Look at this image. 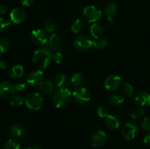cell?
Listing matches in <instances>:
<instances>
[{"label": "cell", "mask_w": 150, "mask_h": 149, "mask_svg": "<svg viewBox=\"0 0 150 149\" xmlns=\"http://www.w3.org/2000/svg\"><path fill=\"white\" fill-rule=\"evenodd\" d=\"M73 46L78 51L85 52L93 46V41L90 37L86 35L77 37L73 41Z\"/></svg>", "instance_id": "277c9868"}, {"label": "cell", "mask_w": 150, "mask_h": 149, "mask_svg": "<svg viewBox=\"0 0 150 149\" xmlns=\"http://www.w3.org/2000/svg\"><path fill=\"white\" fill-rule=\"evenodd\" d=\"M122 83V78L117 74H112L110 75L105 79V88L108 91H114L117 90L120 86Z\"/></svg>", "instance_id": "30bf717a"}, {"label": "cell", "mask_w": 150, "mask_h": 149, "mask_svg": "<svg viewBox=\"0 0 150 149\" xmlns=\"http://www.w3.org/2000/svg\"><path fill=\"white\" fill-rule=\"evenodd\" d=\"M44 80V73L41 70L32 71L27 77V83L31 86H38Z\"/></svg>", "instance_id": "7c38bea8"}, {"label": "cell", "mask_w": 150, "mask_h": 149, "mask_svg": "<svg viewBox=\"0 0 150 149\" xmlns=\"http://www.w3.org/2000/svg\"><path fill=\"white\" fill-rule=\"evenodd\" d=\"M85 23L81 19H77L73 22V23L71 26V31L72 32L75 34H79L84 29Z\"/></svg>", "instance_id": "603a6c76"}, {"label": "cell", "mask_w": 150, "mask_h": 149, "mask_svg": "<svg viewBox=\"0 0 150 149\" xmlns=\"http://www.w3.org/2000/svg\"><path fill=\"white\" fill-rule=\"evenodd\" d=\"M103 29L101 26V25L98 24L97 23H94L91 26L90 33L95 39H98V38L101 37V36L103 34Z\"/></svg>", "instance_id": "7402d4cb"}, {"label": "cell", "mask_w": 150, "mask_h": 149, "mask_svg": "<svg viewBox=\"0 0 150 149\" xmlns=\"http://www.w3.org/2000/svg\"><path fill=\"white\" fill-rule=\"evenodd\" d=\"M23 74H24V69H23V66L20 65V64L13 66L9 71V76L13 79L22 77Z\"/></svg>", "instance_id": "44dd1931"}, {"label": "cell", "mask_w": 150, "mask_h": 149, "mask_svg": "<svg viewBox=\"0 0 150 149\" xmlns=\"http://www.w3.org/2000/svg\"><path fill=\"white\" fill-rule=\"evenodd\" d=\"M121 132L124 139L126 140H131L137 136L139 128L135 123L128 122L123 126Z\"/></svg>", "instance_id": "8992f818"}, {"label": "cell", "mask_w": 150, "mask_h": 149, "mask_svg": "<svg viewBox=\"0 0 150 149\" xmlns=\"http://www.w3.org/2000/svg\"><path fill=\"white\" fill-rule=\"evenodd\" d=\"M69 83L70 81L68 78L63 73H59L54 77V84L59 89H67L69 86Z\"/></svg>", "instance_id": "ac0fdd59"}, {"label": "cell", "mask_w": 150, "mask_h": 149, "mask_svg": "<svg viewBox=\"0 0 150 149\" xmlns=\"http://www.w3.org/2000/svg\"><path fill=\"white\" fill-rule=\"evenodd\" d=\"M10 21L4 18H0V32H4L10 27Z\"/></svg>", "instance_id": "4dcf8cb0"}, {"label": "cell", "mask_w": 150, "mask_h": 149, "mask_svg": "<svg viewBox=\"0 0 150 149\" xmlns=\"http://www.w3.org/2000/svg\"><path fill=\"white\" fill-rule=\"evenodd\" d=\"M73 98L80 104H86L90 100V93L89 91L83 87H76L72 92Z\"/></svg>", "instance_id": "ba28073f"}, {"label": "cell", "mask_w": 150, "mask_h": 149, "mask_svg": "<svg viewBox=\"0 0 150 149\" xmlns=\"http://www.w3.org/2000/svg\"><path fill=\"white\" fill-rule=\"evenodd\" d=\"M72 95L70 89H59L53 94V103L57 108H63L68 106L71 102Z\"/></svg>", "instance_id": "7a4b0ae2"}, {"label": "cell", "mask_w": 150, "mask_h": 149, "mask_svg": "<svg viewBox=\"0 0 150 149\" xmlns=\"http://www.w3.org/2000/svg\"><path fill=\"white\" fill-rule=\"evenodd\" d=\"M122 91L126 96H131L133 94V88L129 83H125L122 86Z\"/></svg>", "instance_id": "d6a6232c"}, {"label": "cell", "mask_w": 150, "mask_h": 149, "mask_svg": "<svg viewBox=\"0 0 150 149\" xmlns=\"http://www.w3.org/2000/svg\"><path fill=\"white\" fill-rule=\"evenodd\" d=\"M143 142L144 144L150 145V132H148L144 135L143 138Z\"/></svg>", "instance_id": "74e56055"}, {"label": "cell", "mask_w": 150, "mask_h": 149, "mask_svg": "<svg viewBox=\"0 0 150 149\" xmlns=\"http://www.w3.org/2000/svg\"><path fill=\"white\" fill-rule=\"evenodd\" d=\"M38 87L42 93L48 96L54 94V90H55L54 84L50 80H43L41 83H39Z\"/></svg>", "instance_id": "9a60e30c"}, {"label": "cell", "mask_w": 150, "mask_h": 149, "mask_svg": "<svg viewBox=\"0 0 150 149\" xmlns=\"http://www.w3.org/2000/svg\"><path fill=\"white\" fill-rule=\"evenodd\" d=\"M34 2V0H21L22 5L24 7H30Z\"/></svg>", "instance_id": "f35d334b"}, {"label": "cell", "mask_w": 150, "mask_h": 149, "mask_svg": "<svg viewBox=\"0 0 150 149\" xmlns=\"http://www.w3.org/2000/svg\"><path fill=\"white\" fill-rule=\"evenodd\" d=\"M10 47V43L7 39H0V55H3L9 51Z\"/></svg>", "instance_id": "f1b7e54d"}, {"label": "cell", "mask_w": 150, "mask_h": 149, "mask_svg": "<svg viewBox=\"0 0 150 149\" xmlns=\"http://www.w3.org/2000/svg\"><path fill=\"white\" fill-rule=\"evenodd\" d=\"M135 101L142 107L150 106V94L144 91H141L135 97Z\"/></svg>", "instance_id": "e0dca14e"}, {"label": "cell", "mask_w": 150, "mask_h": 149, "mask_svg": "<svg viewBox=\"0 0 150 149\" xmlns=\"http://www.w3.org/2000/svg\"><path fill=\"white\" fill-rule=\"evenodd\" d=\"M52 51L48 47H42L33 54V61L40 69H46L53 59Z\"/></svg>", "instance_id": "6da1fadb"}, {"label": "cell", "mask_w": 150, "mask_h": 149, "mask_svg": "<svg viewBox=\"0 0 150 149\" xmlns=\"http://www.w3.org/2000/svg\"><path fill=\"white\" fill-rule=\"evenodd\" d=\"M48 47L51 51H58L62 47L61 37L58 34H53L48 41Z\"/></svg>", "instance_id": "d6986e66"}, {"label": "cell", "mask_w": 150, "mask_h": 149, "mask_svg": "<svg viewBox=\"0 0 150 149\" xmlns=\"http://www.w3.org/2000/svg\"><path fill=\"white\" fill-rule=\"evenodd\" d=\"M10 20L15 24H20L24 21L26 18V13L24 10L20 7L13 9L10 15Z\"/></svg>", "instance_id": "4fadbf2b"}, {"label": "cell", "mask_w": 150, "mask_h": 149, "mask_svg": "<svg viewBox=\"0 0 150 149\" xmlns=\"http://www.w3.org/2000/svg\"><path fill=\"white\" fill-rule=\"evenodd\" d=\"M7 67V64L5 61H0V69L5 70Z\"/></svg>", "instance_id": "60d3db41"}, {"label": "cell", "mask_w": 150, "mask_h": 149, "mask_svg": "<svg viewBox=\"0 0 150 149\" xmlns=\"http://www.w3.org/2000/svg\"><path fill=\"white\" fill-rule=\"evenodd\" d=\"M108 45V40L105 38H98V39H95V40L93 42V46L98 49H103V48H106Z\"/></svg>", "instance_id": "4316f807"}, {"label": "cell", "mask_w": 150, "mask_h": 149, "mask_svg": "<svg viewBox=\"0 0 150 149\" xmlns=\"http://www.w3.org/2000/svg\"><path fill=\"white\" fill-rule=\"evenodd\" d=\"M7 9L4 4H0V14H4L7 13Z\"/></svg>", "instance_id": "ab89813d"}, {"label": "cell", "mask_w": 150, "mask_h": 149, "mask_svg": "<svg viewBox=\"0 0 150 149\" xmlns=\"http://www.w3.org/2000/svg\"><path fill=\"white\" fill-rule=\"evenodd\" d=\"M105 119V125L108 129L111 130L117 129L121 126V120L117 115H108Z\"/></svg>", "instance_id": "2e32d148"}, {"label": "cell", "mask_w": 150, "mask_h": 149, "mask_svg": "<svg viewBox=\"0 0 150 149\" xmlns=\"http://www.w3.org/2000/svg\"><path fill=\"white\" fill-rule=\"evenodd\" d=\"M26 149H34V148H28Z\"/></svg>", "instance_id": "b9f144b4"}, {"label": "cell", "mask_w": 150, "mask_h": 149, "mask_svg": "<svg viewBox=\"0 0 150 149\" xmlns=\"http://www.w3.org/2000/svg\"><path fill=\"white\" fill-rule=\"evenodd\" d=\"M144 110L142 109V108H138V109H136L131 112L130 117H131V118L133 120H137L142 118L144 115Z\"/></svg>", "instance_id": "1f68e13d"}, {"label": "cell", "mask_w": 150, "mask_h": 149, "mask_svg": "<svg viewBox=\"0 0 150 149\" xmlns=\"http://www.w3.org/2000/svg\"><path fill=\"white\" fill-rule=\"evenodd\" d=\"M10 133L16 138H21L26 136V131L23 127L19 124H14L10 128Z\"/></svg>", "instance_id": "ffe728a7"}, {"label": "cell", "mask_w": 150, "mask_h": 149, "mask_svg": "<svg viewBox=\"0 0 150 149\" xmlns=\"http://www.w3.org/2000/svg\"><path fill=\"white\" fill-rule=\"evenodd\" d=\"M106 134L103 131H98L92 136L91 143L94 148H100L106 142Z\"/></svg>", "instance_id": "5bb4252c"}, {"label": "cell", "mask_w": 150, "mask_h": 149, "mask_svg": "<svg viewBox=\"0 0 150 149\" xmlns=\"http://www.w3.org/2000/svg\"><path fill=\"white\" fill-rule=\"evenodd\" d=\"M102 11L95 6H87L83 10V16L89 23H95L102 16Z\"/></svg>", "instance_id": "5b68a950"}, {"label": "cell", "mask_w": 150, "mask_h": 149, "mask_svg": "<svg viewBox=\"0 0 150 149\" xmlns=\"http://www.w3.org/2000/svg\"><path fill=\"white\" fill-rule=\"evenodd\" d=\"M125 98L119 93H114L110 96V102L113 105H120L124 103Z\"/></svg>", "instance_id": "484cf974"}, {"label": "cell", "mask_w": 150, "mask_h": 149, "mask_svg": "<svg viewBox=\"0 0 150 149\" xmlns=\"http://www.w3.org/2000/svg\"><path fill=\"white\" fill-rule=\"evenodd\" d=\"M98 115L100 118H105L109 114H108V111L106 108H105V107H100L98 109Z\"/></svg>", "instance_id": "e575fe53"}, {"label": "cell", "mask_w": 150, "mask_h": 149, "mask_svg": "<svg viewBox=\"0 0 150 149\" xmlns=\"http://www.w3.org/2000/svg\"><path fill=\"white\" fill-rule=\"evenodd\" d=\"M105 15L108 19V23L110 26H114L115 23L114 18L118 13V6L114 3H110L105 7Z\"/></svg>", "instance_id": "8fae6325"}, {"label": "cell", "mask_w": 150, "mask_h": 149, "mask_svg": "<svg viewBox=\"0 0 150 149\" xmlns=\"http://www.w3.org/2000/svg\"><path fill=\"white\" fill-rule=\"evenodd\" d=\"M83 80H84L83 74L81 72H76L71 77V79H70V83H71L73 86L79 87V86H81V85L83 83Z\"/></svg>", "instance_id": "cb8c5ba5"}, {"label": "cell", "mask_w": 150, "mask_h": 149, "mask_svg": "<svg viewBox=\"0 0 150 149\" xmlns=\"http://www.w3.org/2000/svg\"><path fill=\"white\" fill-rule=\"evenodd\" d=\"M30 39L35 45L40 46L48 42V37L45 31L42 29H35L31 32Z\"/></svg>", "instance_id": "52a82bcc"}, {"label": "cell", "mask_w": 150, "mask_h": 149, "mask_svg": "<svg viewBox=\"0 0 150 149\" xmlns=\"http://www.w3.org/2000/svg\"><path fill=\"white\" fill-rule=\"evenodd\" d=\"M25 102V97L23 96L22 95H16V96H13L11 98V104L12 106L13 107H18L21 106V105H23Z\"/></svg>", "instance_id": "83f0119b"}, {"label": "cell", "mask_w": 150, "mask_h": 149, "mask_svg": "<svg viewBox=\"0 0 150 149\" xmlns=\"http://www.w3.org/2000/svg\"><path fill=\"white\" fill-rule=\"evenodd\" d=\"M25 104L31 110H38L43 104V98L36 92L30 93L25 97Z\"/></svg>", "instance_id": "3957f363"}, {"label": "cell", "mask_w": 150, "mask_h": 149, "mask_svg": "<svg viewBox=\"0 0 150 149\" xmlns=\"http://www.w3.org/2000/svg\"><path fill=\"white\" fill-rule=\"evenodd\" d=\"M15 89L14 85L8 81H2L0 83V97L4 99H11L14 96Z\"/></svg>", "instance_id": "9c48e42d"}, {"label": "cell", "mask_w": 150, "mask_h": 149, "mask_svg": "<svg viewBox=\"0 0 150 149\" xmlns=\"http://www.w3.org/2000/svg\"><path fill=\"white\" fill-rule=\"evenodd\" d=\"M15 89L17 91H24L27 87V83L24 81H19L17 82L16 84L14 85Z\"/></svg>", "instance_id": "836d02e7"}, {"label": "cell", "mask_w": 150, "mask_h": 149, "mask_svg": "<svg viewBox=\"0 0 150 149\" xmlns=\"http://www.w3.org/2000/svg\"><path fill=\"white\" fill-rule=\"evenodd\" d=\"M142 127L144 130L150 132V118L146 117L143 120L142 123Z\"/></svg>", "instance_id": "8d00e7d4"}, {"label": "cell", "mask_w": 150, "mask_h": 149, "mask_svg": "<svg viewBox=\"0 0 150 149\" xmlns=\"http://www.w3.org/2000/svg\"><path fill=\"white\" fill-rule=\"evenodd\" d=\"M57 24L54 20H47L45 23H44V29L46 32H53L57 29Z\"/></svg>", "instance_id": "f546056e"}, {"label": "cell", "mask_w": 150, "mask_h": 149, "mask_svg": "<svg viewBox=\"0 0 150 149\" xmlns=\"http://www.w3.org/2000/svg\"><path fill=\"white\" fill-rule=\"evenodd\" d=\"M21 145L18 141L15 139H10L7 140L4 145L3 149H20Z\"/></svg>", "instance_id": "d4e9b609"}, {"label": "cell", "mask_w": 150, "mask_h": 149, "mask_svg": "<svg viewBox=\"0 0 150 149\" xmlns=\"http://www.w3.org/2000/svg\"><path fill=\"white\" fill-rule=\"evenodd\" d=\"M53 61L55 62L56 64H61L63 61H64V56L62 53L59 52H57L53 56Z\"/></svg>", "instance_id": "d590c367"}]
</instances>
